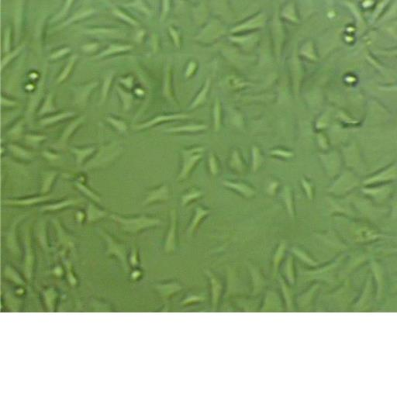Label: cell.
<instances>
[{"label":"cell","instance_id":"obj_1","mask_svg":"<svg viewBox=\"0 0 397 397\" xmlns=\"http://www.w3.org/2000/svg\"><path fill=\"white\" fill-rule=\"evenodd\" d=\"M111 218L116 222L119 223L122 227L123 230L129 233H137L146 228L157 226L160 224V220L154 217L147 216H140L138 217H124L120 215L112 214Z\"/></svg>","mask_w":397,"mask_h":397},{"label":"cell","instance_id":"obj_2","mask_svg":"<svg viewBox=\"0 0 397 397\" xmlns=\"http://www.w3.org/2000/svg\"><path fill=\"white\" fill-rule=\"evenodd\" d=\"M122 151L123 148L121 145H119L116 142L104 145L100 147V151L96 154V156L87 163L85 167L88 169H92L107 164L116 159V158L122 153Z\"/></svg>","mask_w":397,"mask_h":397},{"label":"cell","instance_id":"obj_3","mask_svg":"<svg viewBox=\"0 0 397 397\" xmlns=\"http://www.w3.org/2000/svg\"><path fill=\"white\" fill-rule=\"evenodd\" d=\"M204 150V149L202 148V147H198V148L192 149V150H189V151H183L184 163H183V170L181 171L180 175L178 178L179 180L187 177V175L191 171L195 163L201 158V152H203Z\"/></svg>","mask_w":397,"mask_h":397},{"label":"cell","instance_id":"obj_4","mask_svg":"<svg viewBox=\"0 0 397 397\" xmlns=\"http://www.w3.org/2000/svg\"><path fill=\"white\" fill-rule=\"evenodd\" d=\"M52 197L49 195H41V196H30V197L21 198V199H6L2 200V205L11 206V207H30L35 204H42L51 200Z\"/></svg>","mask_w":397,"mask_h":397},{"label":"cell","instance_id":"obj_5","mask_svg":"<svg viewBox=\"0 0 397 397\" xmlns=\"http://www.w3.org/2000/svg\"><path fill=\"white\" fill-rule=\"evenodd\" d=\"M85 116H81V117L75 119L73 121L70 123L69 125H67L62 134H61L59 141H57V147L64 148L67 145V143H68V139L74 134V132L76 131L79 126H81L83 123L85 122Z\"/></svg>","mask_w":397,"mask_h":397},{"label":"cell","instance_id":"obj_6","mask_svg":"<svg viewBox=\"0 0 397 397\" xmlns=\"http://www.w3.org/2000/svg\"><path fill=\"white\" fill-rule=\"evenodd\" d=\"M188 116L187 114H171V115H159L154 117L150 121L146 122L136 125L134 126V129L136 130H144L151 128L155 125L161 124V123L166 122V121H175L179 119L188 118Z\"/></svg>","mask_w":397,"mask_h":397},{"label":"cell","instance_id":"obj_7","mask_svg":"<svg viewBox=\"0 0 397 397\" xmlns=\"http://www.w3.org/2000/svg\"><path fill=\"white\" fill-rule=\"evenodd\" d=\"M97 85H98V83L96 82H92V83H89L88 85L76 88L75 89V95H74L75 104L80 107L85 106L92 90L97 86Z\"/></svg>","mask_w":397,"mask_h":397},{"label":"cell","instance_id":"obj_8","mask_svg":"<svg viewBox=\"0 0 397 397\" xmlns=\"http://www.w3.org/2000/svg\"><path fill=\"white\" fill-rule=\"evenodd\" d=\"M169 198V190L166 185L154 188L147 193L143 202V205H150L158 201H166Z\"/></svg>","mask_w":397,"mask_h":397},{"label":"cell","instance_id":"obj_9","mask_svg":"<svg viewBox=\"0 0 397 397\" xmlns=\"http://www.w3.org/2000/svg\"><path fill=\"white\" fill-rule=\"evenodd\" d=\"M80 202H81L80 199H66V200H62V201L56 202L54 204L43 206L41 210L47 211V212L61 210V209H66L68 207L78 205V204H80Z\"/></svg>","mask_w":397,"mask_h":397},{"label":"cell","instance_id":"obj_10","mask_svg":"<svg viewBox=\"0 0 397 397\" xmlns=\"http://www.w3.org/2000/svg\"><path fill=\"white\" fill-rule=\"evenodd\" d=\"M70 151L76 156V165L80 166L93 153L96 152V148L95 147H72Z\"/></svg>","mask_w":397,"mask_h":397},{"label":"cell","instance_id":"obj_11","mask_svg":"<svg viewBox=\"0 0 397 397\" xmlns=\"http://www.w3.org/2000/svg\"><path fill=\"white\" fill-rule=\"evenodd\" d=\"M76 113L72 111H63L61 113L49 116V117H44L39 121L40 126H47L55 125L60 121H64L66 119L73 117Z\"/></svg>","mask_w":397,"mask_h":397},{"label":"cell","instance_id":"obj_12","mask_svg":"<svg viewBox=\"0 0 397 397\" xmlns=\"http://www.w3.org/2000/svg\"><path fill=\"white\" fill-rule=\"evenodd\" d=\"M106 215H107L106 211L100 209L92 202H89L86 209V218L88 222H96L97 220L105 217Z\"/></svg>","mask_w":397,"mask_h":397},{"label":"cell","instance_id":"obj_13","mask_svg":"<svg viewBox=\"0 0 397 397\" xmlns=\"http://www.w3.org/2000/svg\"><path fill=\"white\" fill-rule=\"evenodd\" d=\"M8 148L16 158H20L22 160H31L32 158H34V153L32 151H29L27 149L24 148L21 145L10 144L8 146Z\"/></svg>","mask_w":397,"mask_h":397},{"label":"cell","instance_id":"obj_14","mask_svg":"<svg viewBox=\"0 0 397 397\" xmlns=\"http://www.w3.org/2000/svg\"><path fill=\"white\" fill-rule=\"evenodd\" d=\"M57 175L58 173L55 171H46L43 173L41 189V193L42 195H47L51 191V187L56 179Z\"/></svg>","mask_w":397,"mask_h":397},{"label":"cell","instance_id":"obj_15","mask_svg":"<svg viewBox=\"0 0 397 397\" xmlns=\"http://www.w3.org/2000/svg\"><path fill=\"white\" fill-rule=\"evenodd\" d=\"M74 185L76 186V188L80 192H83L85 196H88L92 201L96 202V203H101L102 202L100 195L96 193L95 191L91 189L89 187H87L86 185L84 184V181L76 180Z\"/></svg>","mask_w":397,"mask_h":397},{"label":"cell","instance_id":"obj_16","mask_svg":"<svg viewBox=\"0 0 397 397\" xmlns=\"http://www.w3.org/2000/svg\"><path fill=\"white\" fill-rule=\"evenodd\" d=\"M53 93H49L47 95L45 100L43 101L42 104V107L40 108L39 111H38V115L43 116L47 115V114H51V113L56 112L57 109L55 107V104H54V97H53Z\"/></svg>","mask_w":397,"mask_h":397},{"label":"cell","instance_id":"obj_17","mask_svg":"<svg viewBox=\"0 0 397 397\" xmlns=\"http://www.w3.org/2000/svg\"><path fill=\"white\" fill-rule=\"evenodd\" d=\"M105 120L120 134H126V131L128 130V126H127L126 123L125 121L121 120V119L112 117V116H108V117H105Z\"/></svg>","mask_w":397,"mask_h":397},{"label":"cell","instance_id":"obj_18","mask_svg":"<svg viewBox=\"0 0 397 397\" xmlns=\"http://www.w3.org/2000/svg\"><path fill=\"white\" fill-rule=\"evenodd\" d=\"M224 185L226 187L236 189L237 191H239L240 192L244 194L245 196H248V197L252 196L254 194L252 188H251L246 185L241 184V183H230V182H224Z\"/></svg>","mask_w":397,"mask_h":397},{"label":"cell","instance_id":"obj_19","mask_svg":"<svg viewBox=\"0 0 397 397\" xmlns=\"http://www.w3.org/2000/svg\"><path fill=\"white\" fill-rule=\"evenodd\" d=\"M171 228H170L169 233L167 235V243L166 248L167 249H171L173 246L174 241H175V226H176V213L175 209H172L171 212Z\"/></svg>","mask_w":397,"mask_h":397},{"label":"cell","instance_id":"obj_20","mask_svg":"<svg viewBox=\"0 0 397 397\" xmlns=\"http://www.w3.org/2000/svg\"><path fill=\"white\" fill-rule=\"evenodd\" d=\"M117 92H119L121 100H122L123 110L125 112L128 111L134 101V97L129 92H126V91L123 90L120 88H117Z\"/></svg>","mask_w":397,"mask_h":397},{"label":"cell","instance_id":"obj_21","mask_svg":"<svg viewBox=\"0 0 397 397\" xmlns=\"http://www.w3.org/2000/svg\"><path fill=\"white\" fill-rule=\"evenodd\" d=\"M113 74H109L105 78L104 80V85L102 87V91H101V98L100 100V104L99 105H102L105 102L106 98H107L108 94H109V89L111 86L112 80H113Z\"/></svg>","mask_w":397,"mask_h":397},{"label":"cell","instance_id":"obj_22","mask_svg":"<svg viewBox=\"0 0 397 397\" xmlns=\"http://www.w3.org/2000/svg\"><path fill=\"white\" fill-rule=\"evenodd\" d=\"M207 125H187V126H178V127H172V128L167 129L166 132L169 133H177V132L183 131H197V130H205L207 129Z\"/></svg>","mask_w":397,"mask_h":397},{"label":"cell","instance_id":"obj_23","mask_svg":"<svg viewBox=\"0 0 397 397\" xmlns=\"http://www.w3.org/2000/svg\"><path fill=\"white\" fill-rule=\"evenodd\" d=\"M23 126H24V121H23V120H20L19 122H17L9 130L8 135L10 136L12 139H18L23 134Z\"/></svg>","mask_w":397,"mask_h":397},{"label":"cell","instance_id":"obj_24","mask_svg":"<svg viewBox=\"0 0 397 397\" xmlns=\"http://www.w3.org/2000/svg\"><path fill=\"white\" fill-rule=\"evenodd\" d=\"M209 85H210V79H207L205 86H204L203 90L200 92V94L198 95L197 98L192 103V105H191V109L196 107V106L203 104V103L205 101L207 92H208V90H209Z\"/></svg>","mask_w":397,"mask_h":397},{"label":"cell","instance_id":"obj_25","mask_svg":"<svg viewBox=\"0 0 397 397\" xmlns=\"http://www.w3.org/2000/svg\"><path fill=\"white\" fill-rule=\"evenodd\" d=\"M26 143L30 145H38L42 141H45L47 137L42 134H28L25 135Z\"/></svg>","mask_w":397,"mask_h":397},{"label":"cell","instance_id":"obj_26","mask_svg":"<svg viewBox=\"0 0 397 397\" xmlns=\"http://www.w3.org/2000/svg\"><path fill=\"white\" fill-rule=\"evenodd\" d=\"M76 57L73 56L72 57V59H70L69 62H68V64L66 65L65 68L63 70V72L61 73L60 76H59V79H58V81L57 83H63V81H64L67 77H68V75H69L70 72L72 71V67H73L74 64H75V62H76Z\"/></svg>","mask_w":397,"mask_h":397},{"label":"cell","instance_id":"obj_27","mask_svg":"<svg viewBox=\"0 0 397 397\" xmlns=\"http://www.w3.org/2000/svg\"><path fill=\"white\" fill-rule=\"evenodd\" d=\"M209 213V210H205V209H201L200 207H198L197 209H196V217L194 218L193 221H192V224H191L190 228H189V232H190V233L193 231L195 228L197 226L198 223L200 222V220H201L204 216H206V215L208 214Z\"/></svg>","mask_w":397,"mask_h":397},{"label":"cell","instance_id":"obj_28","mask_svg":"<svg viewBox=\"0 0 397 397\" xmlns=\"http://www.w3.org/2000/svg\"><path fill=\"white\" fill-rule=\"evenodd\" d=\"M283 197H284L286 206H287V208H288L289 213H290V214L293 217V209L292 196H291V192H290V189L289 187H286V188H285Z\"/></svg>","mask_w":397,"mask_h":397},{"label":"cell","instance_id":"obj_29","mask_svg":"<svg viewBox=\"0 0 397 397\" xmlns=\"http://www.w3.org/2000/svg\"><path fill=\"white\" fill-rule=\"evenodd\" d=\"M202 195V192L198 190H192L190 192L186 194L182 197V202H183V205H186L188 204V202L191 200L196 199V198L200 197Z\"/></svg>","mask_w":397,"mask_h":397},{"label":"cell","instance_id":"obj_30","mask_svg":"<svg viewBox=\"0 0 397 397\" xmlns=\"http://www.w3.org/2000/svg\"><path fill=\"white\" fill-rule=\"evenodd\" d=\"M262 157L260 155L259 150L256 147H253V169L256 171L262 164Z\"/></svg>","mask_w":397,"mask_h":397},{"label":"cell","instance_id":"obj_31","mask_svg":"<svg viewBox=\"0 0 397 397\" xmlns=\"http://www.w3.org/2000/svg\"><path fill=\"white\" fill-rule=\"evenodd\" d=\"M213 114H214L215 130L217 131L220 129V105L218 100H217L215 104Z\"/></svg>","mask_w":397,"mask_h":397},{"label":"cell","instance_id":"obj_32","mask_svg":"<svg viewBox=\"0 0 397 397\" xmlns=\"http://www.w3.org/2000/svg\"><path fill=\"white\" fill-rule=\"evenodd\" d=\"M131 46H112L109 49L104 51L100 55V57L105 56V55H111L113 53L118 52V51H126V50L131 49Z\"/></svg>","mask_w":397,"mask_h":397},{"label":"cell","instance_id":"obj_33","mask_svg":"<svg viewBox=\"0 0 397 397\" xmlns=\"http://www.w3.org/2000/svg\"><path fill=\"white\" fill-rule=\"evenodd\" d=\"M42 155L50 162H56L61 158L60 154L58 153L53 152L49 150H45L42 152Z\"/></svg>","mask_w":397,"mask_h":397},{"label":"cell","instance_id":"obj_34","mask_svg":"<svg viewBox=\"0 0 397 397\" xmlns=\"http://www.w3.org/2000/svg\"><path fill=\"white\" fill-rule=\"evenodd\" d=\"M233 159H232V166L233 167H236L237 169L238 170H242V163H241V160H240L239 155L237 154V151H234L233 154Z\"/></svg>","mask_w":397,"mask_h":397},{"label":"cell","instance_id":"obj_35","mask_svg":"<svg viewBox=\"0 0 397 397\" xmlns=\"http://www.w3.org/2000/svg\"><path fill=\"white\" fill-rule=\"evenodd\" d=\"M1 104H2V107H15L18 105L17 102H16L15 100H10V99L7 98V97H4L3 96H2V100H1Z\"/></svg>","mask_w":397,"mask_h":397},{"label":"cell","instance_id":"obj_36","mask_svg":"<svg viewBox=\"0 0 397 397\" xmlns=\"http://www.w3.org/2000/svg\"><path fill=\"white\" fill-rule=\"evenodd\" d=\"M93 12V10L92 9H89V10H83V11L79 12V13H76V15L72 17V19L70 20V22H72L73 21H76L78 19H81V18H83V17H85L86 16L89 15L91 13Z\"/></svg>","mask_w":397,"mask_h":397},{"label":"cell","instance_id":"obj_37","mask_svg":"<svg viewBox=\"0 0 397 397\" xmlns=\"http://www.w3.org/2000/svg\"><path fill=\"white\" fill-rule=\"evenodd\" d=\"M209 163L211 172H212L213 175H216L218 168H217V162H216V160H215V158L213 154H210V156H209Z\"/></svg>","mask_w":397,"mask_h":397},{"label":"cell","instance_id":"obj_38","mask_svg":"<svg viewBox=\"0 0 397 397\" xmlns=\"http://www.w3.org/2000/svg\"><path fill=\"white\" fill-rule=\"evenodd\" d=\"M272 154H275V155H279V156L284 157V158H291L293 156V154L289 151H282V150H275L271 152Z\"/></svg>","mask_w":397,"mask_h":397},{"label":"cell","instance_id":"obj_39","mask_svg":"<svg viewBox=\"0 0 397 397\" xmlns=\"http://www.w3.org/2000/svg\"><path fill=\"white\" fill-rule=\"evenodd\" d=\"M302 183H303V187H304V188L306 189L307 196H308L310 199H311V198H312V189H311V185L309 184L307 181L304 180V179L302 180Z\"/></svg>","mask_w":397,"mask_h":397},{"label":"cell","instance_id":"obj_40","mask_svg":"<svg viewBox=\"0 0 397 397\" xmlns=\"http://www.w3.org/2000/svg\"><path fill=\"white\" fill-rule=\"evenodd\" d=\"M21 49V47H20V48H17V49L16 50V51H14V52L12 53L11 55H8V56H6V58H5V59H4L3 60H2V70L3 69L4 66L6 65V64H7L8 62H9V61H10V59H12V57H14V55H17V52H18V51H20V50Z\"/></svg>","mask_w":397,"mask_h":397},{"label":"cell","instance_id":"obj_41","mask_svg":"<svg viewBox=\"0 0 397 397\" xmlns=\"http://www.w3.org/2000/svg\"><path fill=\"white\" fill-rule=\"evenodd\" d=\"M10 33L9 31L6 32V36H5V41H4V51H7L10 48V38H9Z\"/></svg>","mask_w":397,"mask_h":397},{"label":"cell","instance_id":"obj_42","mask_svg":"<svg viewBox=\"0 0 397 397\" xmlns=\"http://www.w3.org/2000/svg\"><path fill=\"white\" fill-rule=\"evenodd\" d=\"M68 51H69V49H68V48L61 50V51H58V52H56L55 54H54V55H52V56H51V59H58V58H60L61 56L65 55L66 53L68 52Z\"/></svg>","mask_w":397,"mask_h":397},{"label":"cell","instance_id":"obj_43","mask_svg":"<svg viewBox=\"0 0 397 397\" xmlns=\"http://www.w3.org/2000/svg\"><path fill=\"white\" fill-rule=\"evenodd\" d=\"M72 2H73V0H67V2H66L65 3V6H64V10H63V11H62V13H61L60 14H59V15L58 16V17H57V18H59V17H62V16L64 15V13H65L66 12H67V10H68V9H69L70 6L72 5Z\"/></svg>","mask_w":397,"mask_h":397},{"label":"cell","instance_id":"obj_44","mask_svg":"<svg viewBox=\"0 0 397 397\" xmlns=\"http://www.w3.org/2000/svg\"><path fill=\"white\" fill-rule=\"evenodd\" d=\"M116 13H117V15L120 16V17H122V18H126V21H128L129 23H133V24H137L135 21L130 19V17H126L125 14H123V13H121V12L116 11Z\"/></svg>","mask_w":397,"mask_h":397},{"label":"cell","instance_id":"obj_45","mask_svg":"<svg viewBox=\"0 0 397 397\" xmlns=\"http://www.w3.org/2000/svg\"><path fill=\"white\" fill-rule=\"evenodd\" d=\"M85 214H84L83 212H81V211H79V212H77V213H76V218H77L79 221H83V220L85 219Z\"/></svg>","mask_w":397,"mask_h":397},{"label":"cell","instance_id":"obj_46","mask_svg":"<svg viewBox=\"0 0 397 397\" xmlns=\"http://www.w3.org/2000/svg\"><path fill=\"white\" fill-rule=\"evenodd\" d=\"M277 186H278L277 183H272V184H270V187H269V192H270V193L271 194L274 193V192H275V188H276Z\"/></svg>","mask_w":397,"mask_h":397},{"label":"cell","instance_id":"obj_47","mask_svg":"<svg viewBox=\"0 0 397 397\" xmlns=\"http://www.w3.org/2000/svg\"><path fill=\"white\" fill-rule=\"evenodd\" d=\"M123 83H125V85L127 88H131L132 85H133V82H132V79H130V78H129L128 79H125V81L123 82Z\"/></svg>","mask_w":397,"mask_h":397},{"label":"cell","instance_id":"obj_48","mask_svg":"<svg viewBox=\"0 0 397 397\" xmlns=\"http://www.w3.org/2000/svg\"><path fill=\"white\" fill-rule=\"evenodd\" d=\"M194 68H195V65H194L193 64H191L190 65L188 66V68L187 69V76H190L191 74H192L194 71Z\"/></svg>","mask_w":397,"mask_h":397},{"label":"cell","instance_id":"obj_49","mask_svg":"<svg viewBox=\"0 0 397 397\" xmlns=\"http://www.w3.org/2000/svg\"><path fill=\"white\" fill-rule=\"evenodd\" d=\"M168 9V0H164V10H163V14H166V12L167 11Z\"/></svg>","mask_w":397,"mask_h":397}]
</instances>
